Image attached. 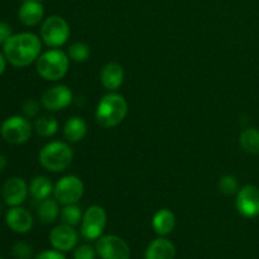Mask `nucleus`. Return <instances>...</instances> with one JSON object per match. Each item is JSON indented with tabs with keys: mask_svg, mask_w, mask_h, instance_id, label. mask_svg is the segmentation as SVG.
I'll use <instances>...</instances> for the list:
<instances>
[{
	"mask_svg": "<svg viewBox=\"0 0 259 259\" xmlns=\"http://www.w3.org/2000/svg\"><path fill=\"white\" fill-rule=\"evenodd\" d=\"M4 56L14 67H27L38 60L42 52V42L37 34L22 32L10 35L3 46Z\"/></svg>",
	"mask_w": 259,
	"mask_h": 259,
	"instance_id": "obj_1",
	"label": "nucleus"
},
{
	"mask_svg": "<svg viewBox=\"0 0 259 259\" xmlns=\"http://www.w3.org/2000/svg\"><path fill=\"white\" fill-rule=\"evenodd\" d=\"M128 114V103L123 95L110 91L104 95L96 106V121L103 128L118 126Z\"/></svg>",
	"mask_w": 259,
	"mask_h": 259,
	"instance_id": "obj_2",
	"label": "nucleus"
},
{
	"mask_svg": "<svg viewBox=\"0 0 259 259\" xmlns=\"http://www.w3.org/2000/svg\"><path fill=\"white\" fill-rule=\"evenodd\" d=\"M39 163L50 172H63L71 166L73 151L66 142L53 141L42 147L39 151Z\"/></svg>",
	"mask_w": 259,
	"mask_h": 259,
	"instance_id": "obj_3",
	"label": "nucleus"
},
{
	"mask_svg": "<svg viewBox=\"0 0 259 259\" xmlns=\"http://www.w3.org/2000/svg\"><path fill=\"white\" fill-rule=\"evenodd\" d=\"M70 67V57L63 51L53 48L46 51L37 60L38 75L46 81H58L65 77Z\"/></svg>",
	"mask_w": 259,
	"mask_h": 259,
	"instance_id": "obj_4",
	"label": "nucleus"
},
{
	"mask_svg": "<svg viewBox=\"0 0 259 259\" xmlns=\"http://www.w3.org/2000/svg\"><path fill=\"white\" fill-rule=\"evenodd\" d=\"M70 34V25L60 15H51L46 18L40 27V39L51 48L62 47L67 43Z\"/></svg>",
	"mask_w": 259,
	"mask_h": 259,
	"instance_id": "obj_5",
	"label": "nucleus"
},
{
	"mask_svg": "<svg viewBox=\"0 0 259 259\" xmlns=\"http://www.w3.org/2000/svg\"><path fill=\"white\" fill-rule=\"evenodd\" d=\"M33 126L29 119L22 115H13L5 119L0 126L3 139L10 144H23L29 141Z\"/></svg>",
	"mask_w": 259,
	"mask_h": 259,
	"instance_id": "obj_6",
	"label": "nucleus"
},
{
	"mask_svg": "<svg viewBox=\"0 0 259 259\" xmlns=\"http://www.w3.org/2000/svg\"><path fill=\"white\" fill-rule=\"evenodd\" d=\"M108 215L100 205H91L83 212L81 222V235L86 240H98L105 230Z\"/></svg>",
	"mask_w": 259,
	"mask_h": 259,
	"instance_id": "obj_7",
	"label": "nucleus"
},
{
	"mask_svg": "<svg viewBox=\"0 0 259 259\" xmlns=\"http://www.w3.org/2000/svg\"><path fill=\"white\" fill-rule=\"evenodd\" d=\"M83 191H85L83 182L75 175H67L56 182L53 195L60 205L65 206V205L77 204L83 196Z\"/></svg>",
	"mask_w": 259,
	"mask_h": 259,
	"instance_id": "obj_8",
	"label": "nucleus"
},
{
	"mask_svg": "<svg viewBox=\"0 0 259 259\" xmlns=\"http://www.w3.org/2000/svg\"><path fill=\"white\" fill-rule=\"evenodd\" d=\"M95 249L101 259H131L129 245L116 235H104L96 242Z\"/></svg>",
	"mask_w": 259,
	"mask_h": 259,
	"instance_id": "obj_9",
	"label": "nucleus"
},
{
	"mask_svg": "<svg viewBox=\"0 0 259 259\" xmlns=\"http://www.w3.org/2000/svg\"><path fill=\"white\" fill-rule=\"evenodd\" d=\"M235 206L243 218L253 219L259 217V187L254 185H245L239 189Z\"/></svg>",
	"mask_w": 259,
	"mask_h": 259,
	"instance_id": "obj_10",
	"label": "nucleus"
},
{
	"mask_svg": "<svg viewBox=\"0 0 259 259\" xmlns=\"http://www.w3.org/2000/svg\"><path fill=\"white\" fill-rule=\"evenodd\" d=\"M73 100L72 91L66 85H56L43 93L40 103L48 111H61L71 105Z\"/></svg>",
	"mask_w": 259,
	"mask_h": 259,
	"instance_id": "obj_11",
	"label": "nucleus"
},
{
	"mask_svg": "<svg viewBox=\"0 0 259 259\" xmlns=\"http://www.w3.org/2000/svg\"><path fill=\"white\" fill-rule=\"evenodd\" d=\"M29 186L22 177H10L2 187V196L8 206H20L27 200Z\"/></svg>",
	"mask_w": 259,
	"mask_h": 259,
	"instance_id": "obj_12",
	"label": "nucleus"
},
{
	"mask_svg": "<svg viewBox=\"0 0 259 259\" xmlns=\"http://www.w3.org/2000/svg\"><path fill=\"white\" fill-rule=\"evenodd\" d=\"M78 240V234L75 227L67 224H61L53 228L50 234V242L55 249L60 252H68L76 247Z\"/></svg>",
	"mask_w": 259,
	"mask_h": 259,
	"instance_id": "obj_13",
	"label": "nucleus"
},
{
	"mask_svg": "<svg viewBox=\"0 0 259 259\" xmlns=\"http://www.w3.org/2000/svg\"><path fill=\"white\" fill-rule=\"evenodd\" d=\"M5 223L14 233L24 234L33 228V217L22 206H13L5 214Z\"/></svg>",
	"mask_w": 259,
	"mask_h": 259,
	"instance_id": "obj_14",
	"label": "nucleus"
},
{
	"mask_svg": "<svg viewBox=\"0 0 259 259\" xmlns=\"http://www.w3.org/2000/svg\"><path fill=\"white\" fill-rule=\"evenodd\" d=\"M45 17V8L39 0H24L18 10V18L22 24L34 27L39 24Z\"/></svg>",
	"mask_w": 259,
	"mask_h": 259,
	"instance_id": "obj_15",
	"label": "nucleus"
},
{
	"mask_svg": "<svg viewBox=\"0 0 259 259\" xmlns=\"http://www.w3.org/2000/svg\"><path fill=\"white\" fill-rule=\"evenodd\" d=\"M124 73L123 67L116 62H109L101 68L100 80L104 88L109 91H116L124 82Z\"/></svg>",
	"mask_w": 259,
	"mask_h": 259,
	"instance_id": "obj_16",
	"label": "nucleus"
},
{
	"mask_svg": "<svg viewBox=\"0 0 259 259\" xmlns=\"http://www.w3.org/2000/svg\"><path fill=\"white\" fill-rule=\"evenodd\" d=\"M176 255L174 243L161 237L154 239L148 245L144 254V259H174Z\"/></svg>",
	"mask_w": 259,
	"mask_h": 259,
	"instance_id": "obj_17",
	"label": "nucleus"
},
{
	"mask_svg": "<svg viewBox=\"0 0 259 259\" xmlns=\"http://www.w3.org/2000/svg\"><path fill=\"white\" fill-rule=\"evenodd\" d=\"M88 134V124L80 116H72L68 119L63 126V137L68 143L81 142Z\"/></svg>",
	"mask_w": 259,
	"mask_h": 259,
	"instance_id": "obj_18",
	"label": "nucleus"
},
{
	"mask_svg": "<svg viewBox=\"0 0 259 259\" xmlns=\"http://www.w3.org/2000/svg\"><path fill=\"white\" fill-rule=\"evenodd\" d=\"M175 227H176V217L171 210L161 209L153 215L152 228L156 232V234L164 237V235L172 233Z\"/></svg>",
	"mask_w": 259,
	"mask_h": 259,
	"instance_id": "obj_19",
	"label": "nucleus"
},
{
	"mask_svg": "<svg viewBox=\"0 0 259 259\" xmlns=\"http://www.w3.org/2000/svg\"><path fill=\"white\" fill-rule=\"evenodd\" d=\"M55 186L52 185L51 180L46 176H35L29 184V194L37 201H43L50 199L53 194Z\"/></svg>",
	"mask_w": 259,
	"mask_h": 259,
	"instance_id": "obj_20",
	"label": "nucleus"
},
{
	"mask_svg": "<svg viewBox=\"0 0 259 259\" xmlns=\"http://www.w3.org/2000/svg\"><path fill=\"white\" fill-rule=\"evenodd\" d=\"M60 202L57 200L46 199L43 201H39L37 209V215L43 224H52L60 217Z\"/></svg>",
	"mask_w": 259,
	"mask_h": 259,
	"instance_id": "obj_21",
	"label": "nucleus"
},
{
	"mask_svg": "<svg viewBox=\"0 0 259 259\" xmlns=\"http://www.w3.org/2000/svg\"><path fill=\"white\" fill-rule=\"evenodd\" d=\"M34 131L43 138L53 137L58 132V121L53 115H42L35 119Z\"/></svg>",
	"mask_w": 259,
	"mask_h": 259,
	"instance_id": "obj_22",
	"label": "nucleus"
},
{
	"mask_svg": "<svg viewBox=\"0 0 259 259\" xmlns=\"http://www.w3.org/2000/svg\"><path fill=\"white\" fill-rule=\"evenodd\" d=\"M239 143L247 153L259 154V129L247 128L240 133Z\"/></svg>",
	"mask_w": 259,
	"mask_h": 259,
	"instance_id": "obj_23",
	"label": "nucleus"
},
{
	"mask_svg": "<svg viewBox=\"0 0 259 259\" xmlns=\"http://www.w3.org/2000/svg\"><path fill=\"white\" fill-rule=\"evenodd\" d=\"M82 211H81V207L77 204H71V205H65L61 210V218H62V222L65 224L71 225V227H76V225L80 224L82 222Z\"/></svg>",
	"mask_w": 259,
	"mask_h": 259,
	"instance_id": "obj_24",
	"label": "nucleus"
},
{
	"mask_svg": "<svg viewBox=\"0 0 259 259\" xmlns=\"http://www.w3.org/2000/svg\"><path fill=\"white\" fill-rule=\"evenodd\" d=\"M90 55V47L83 42L72 43L67 51V56L70 57V60L75 61V62H85L89 60Z\"/></svg>",
	"mask_w": 259,
	"mask_h": 259,
	"instance_id": "obj_25",
	"label": "nucleus"
},
{
	"mask_svg": "<svg viewBox=\"0 0 259 259\" xmlns=\"http://www.w3.org/2000/svg\"><path fill=\"white\" fill-rule=\"evenodd\" d=\"M218 189L222 194L227 195V196H232V195H237L239 191V182H238L237 177L232 176V175H225L218 182Z\"/></svg>",
	"mask_w": 259,
	"mask_h": 259,
	"instance_id": "obj_26",
	"label": "nucleus"
},
{
	"mask_svg": "<svg viewBox=\"0 0 259 259\" xmlns=\"http://www.w3.org/2000/svg\"><path fill=\"white\" fill-rule=\"evenodd\" d=\"M12 253L17 259H30L33 257V248L28 243L18 242L13 245Z\"/></svg>",
	"mask_w": 259,
	"mask_h": 259,
	"instance_id": "obj_27",
	"label": "nucleus"
},
{
	"mask_svg": "<svg viewBox=\"0 0 259 259\" xmlns=\"http://www.w3.org/2000/svg\"><path fill=\"white\" fill-rule=\"evenodd\" d=\"M96 249L89 244H82L77 247L73 253V259H95Z\"/></svg>",
	"mask_w": 259,
	"mask_h": 259,
	"instance_id": "obj_28",
	"label": "nucleus"
},
{
	"mask_svg": "<svg viewBox=\"0 0 259 259\" xmlns=\"http://www.w3.org/2000/svg\"><path fill=\"white\" fill-rule=\"evenodd\" d=\"M22 110L25 118H35L38 115V111H39V104H38V101L29 99L23 104Z\"/></svg>",
	"mask_w": 259,
	"mask_h": 259,
	"instance_id": "obj_29",
	"label": "nucleus"
},
{
	"mask_svg": "<svg viewBox=\"0 0 259 259\" xmlns=\"http://www.w3.org/2000/svg\"><path fill=\"white\" fill-rule=\"evenodd\" d=\"M12 34L13 33L10 25L5 22H0V47L5 45V42L9 39Z\"/></svg>",
	"mask_w": 259,
	"mask_h": 259,
	"instance_id": "obj_30",
	"label": "nucleus"
},
{
	"mask_svg": "<svg viewBox=\"0 0 259 259\" xmlns=\"http://www.w3.org/2000/svg\"><path fill=\"white\" fill-rule=\"evenodd\" d=\"M35 259H66L65 255L62 254V252L57 249L53 250H45V252L39 253V254L35 257Z\"/></svg>",
	"mask_w": 259,
	"mask_h": 259,
	"instance_id": "obj_31",
	"label": "nucleus"
},
{
	"mask_svg": "<svg viewBox=\"0 0 259 259\" xmlns=\"http://www.w3.org/2000/svg\"><path fill=\"white\" fill-rule=\"evenodd\" d=\"M5 68H7V58L3 53H0V76L4 73Z\"/></svg>",
	"mask_w": 259,
	"mask_h": 259,
	"instance_id": "obj_32",
	"label": "nucleus"
},
{
	"mask_svg": "<svg viewBox=\"0 0 259 259\" xmlns=\"http://www.w3.org/2000/svg\"><path fill=\"white\" fill-rule=\"evenodd\" d=\"M7 166H8L7 157L3 156V154H0V172L4 171V169L7 168Z\"/></svg>",
	"mask_w": 259,
	"mask_h": 259,
	"instance_id": "obj_33",
	"label": "nucleus"
},
{
	"mask_svg": "<svg viewBox=\"0 0 259 259\" xmlns=\"http://www.w3.org/2000/svg\"><path fill=\"white\" fill-rule=\"evenodd\" d=\"M0 259H3V258H2V257H0Z\"/></svg>",
	"mask_w": 259,
	"mask_h": 259,
	"instance_id": "obj_34",
	"label": "nucleus"
},
{
	"mask_svg": "<svg viewBox=\"0 0 259 259\" xmlns=\"http://www.w3.org/2000/svg\"><path fill=\"white\" fill-rule=\"evenodd\" d=\"M39 2H42V0H39Z\"/></svg>",
	"mask_w": 259,
	"mask_h": 259,
	"instance_id": "obj_35",
	"label": "nucleus"
}]
</instances>
